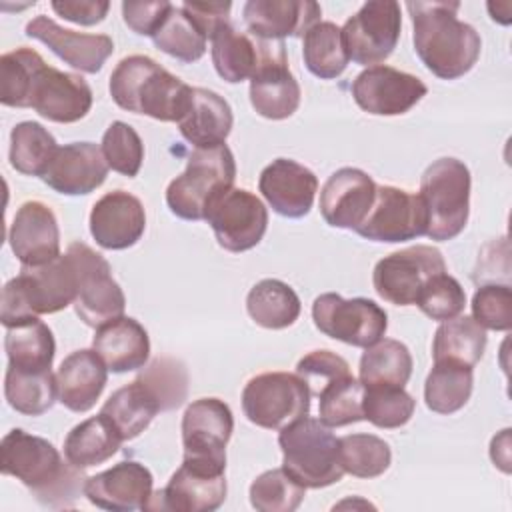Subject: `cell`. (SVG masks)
Wrapping results in <instances>:
<instances>
[{"label": "cell", "mask_w": 512, "mask_h": 512, "mask_svg": "<svg viewBox=\"0 0 512 512\" xmlns=\"http://www.w3.org/2000/svg\"><path fill=\"white\" fill-rule=\"evenodd\" d=\"M0 470L20 480L32 496L48 508H70L84 492L88 476L84 468L64 462L46 438L10 430L0 442Z\"/></svg>", "instance_id": "obj_1"}, {"label": "cell", "mask_w": 512, "mask_h": 512, "mask_svg": "<svg viewBox=\"0 0 512 512\" xmlns=\"http://www.w3.org/2000/svg\"><path fill=\"white\" fill-rule=\"evenodd\" d=\"M412 40L420 62L442 80L468 74L482 48L474 26L458 20L460 2H408Z\"/></svg>", "instance_id": "obj_2"}, {"label": "cell", "mask_w": 512, "mask_h": 512, "mask_svg": "<svg viewBox=\"0 0 512 512\" xmlns=\"http://www.w3.org/2000/svg\"><path fill=\"white\" fill-rule=\"evenodd\" d=\"M108 90L122 110L146 114L160 122H178L188 108L192 86L150 56L132 54L116 64Z\"/></svg>", "instance_id": "obj_3"}, {"label": "cell", "mask_w": 512, "mask_h": 512, "mask_svg": "<svg viewBox=\"0 0 512 512\" xmlns=\"http://www.w3.org/2000/svg\"><path fill=\"white\" fill-rule=\"evenodd\" d=\"M76 276L68 254L42 266H22L20 274L2 288L0 322L12 328L20 322L54 314L74 304Z\"/></svg>", "instance_id": "obj_4"}, {"label": "cell", "mask_w": 512, "mask_h": 512, "mask_svg": "<svg viewBox=\"0 0 512 512\" xmlns=\"http://www.w3.org/2000/svg\"><path fill=\"white\" fill-rule=\"evenodd\" d=\"M282 468L304 488H326L342 480L340 444L320 418L304 416L278 434Z\"/></svg>", "instance_id": "obj_5"}, {"label": "cell", "mask_w": 512, "mask_h": 512, "mask_svg": "<svg viewBox=\"0 0 512 512\" xmlns=\"http://www.w3.org/2000/svg\"><path fill=\"white\" fill-rule=\"evenodd\" d=\"M236 162L226 144L194 148L186 170L166 188L170 212L182 220H204L210 202L234 186Z\"/></svg>", "instance_id": "obj_6"}, {"label": "cell", "mask_w": 512, "mask_h": 512, "mask_svg": "<svg viewBox=\"0 0 512 512\" xmlns=\"http://www.w3.org/2000/svg\"><path fill=\"white\" fill-rule=\"evenodd\" d=\"M470 170L458 158L434 160L420 178V198L428 212L426 236L436 242L456 238L470 214Z\"/></svg>", "instance_id": "obj_7"}, {"label": "cell", "mask_w": 512, "mask_h": 512, "mask_svg": "<svg viewBox=\"0 0 512 512\" xmlns=\"http://www.w3.org/2000/svg\"><path fill=\"white\" fill-rule=\"evenodd\" d=\"M76 276L74 310L78 318L92 328H98L114 318L124 316L126 296L120 284L112 278L108 260L84 242H72L66 250Z\"/></svg>", "instance_id": "obj_8"}, {"label": "cell", "mask_w": 512, "mask_h": 512, "mask_svg": "<svg viewBox=\"0 0 512 512\" xmlns=\"http://www.w3.org/2000/svg\"><path fill=\"white\" fill-rule=\"evenodd\" d=\"M310 390L292 372H262L250 378L242 390L244 416L266 430H282L308 416Z\"/></svg>", "instance_id": "obj_9"}, {"label": "cell", "mask_w": 512, "mask_h": 512, "mask_svg": "<svg viewBox=\"0 0 512 512\" xmlns=\"http://www.w3.org/2000/svg\"><path fill=\"white\" fill-rule=\"evenodd\" d=\"M226 466L200 458L182 460L168 484L152 492L146 510L212 512L226 500Z\"/></svg>", "instance_id": "obj_10"}, {"label": "cell", "mask_w": 512, "mask_h": 512, "mask_svg": "<svg viewBox=\"0 0 512 512\" xmlns=\"http://www.w3.org/2000/svg\"><path fill=\"white\" fill-rule=\"evenodd\" d=\"M312 320L324 336L358 348L376 344L388 328V316L374 300H346L336 292L320 294L314 300Z\"/></svg>", "instance_id": "obj_11"}, {"label": "cell", "mask_w": 512, "mask_h": 512, "mask_svg": "<svg viewBox=\"0 0 512 512\" xmlns=\"http://www.w3.org/2000/svg\"><path fill=\"white\" fill-rule=\"evenodd\" d=\"M402 16L394 0H370L350 16L342 30L346 54L362 66H380L400 40Z\"/></svg>", "instance_id": "obj_12"}, {"label": "cell", "mask_w": 512, "mask_h": 512, "mask_svg": "<svg viewBox=\"0 0 512 512\" xmlns=\"http://www.w3.org/2000/svg\"><path fill=\"white\" fill-rule=\"evenodd\" d=\"M440 272H446L442 252L434 246L416 244L378 260L372 272V286L382 300L396 306H412L426 280Z\"/></svg>", "instance_id": "obj_13"}, {"label": "cell", "mask_w": 512, "mask_h": 512, "mask_svg": "<svg viewBox=\"0 0 512 512\" xmlns=\"http://www.w3.org/2000/svg\"><path fill=\"white\" fill-rule=\"evenodd\" d=\"M228 252H246L260 244L268 228V210L262 200L246 188H228L216 196L204 218Z\"/></svg>", "instance_id": "obj_14"}, {"label": "cell", "mask_w": 512, "mask_h": 512, "mask_svg": "<svg viewBox=\"0 0 512 512\" xmlns=\"http://www.w3.org/2000/svg\"><path fill=\"white\" fill-rule=\"evenodd\" d=\"M428 212L420 194L396 186H376V196L364 222L354 230L372 242H406L426 236Z\"/></svg>", "instance_id": "obj_15"}, {"label": "cell", "mask_w": 512, "mask_h": 512, "mask_svg": "<svg viewBox=\"0 0 512 512\" xmlns=\"http://www.w3.org/2000/svg\"><path fill=\"white\" fill-rule=\"evenodd\" d=\"M300 84L288 68L282 40H262V56L250 78V104L262 118L284 120L300 106Z\"/></svg>", "instance_id": "obj_16"}, {"label": "cell", "mask_w": 512, "mask_h": 512, "mask_svg": "<svg viewBox=\"0 0 512 512\" xmlns=\"http://www.w3.org/2000/svg\"><path fill=\"white\" fill-rule=\"evenodd\" d=\"M426 84L392 66H370L352 82L354 102L374 116H398L412 110L424 96Z\"/></svg>", "instance_id": "obj_17"}, {"label": "cell", "mask_w": 512, "mask_h": 512, "mask_svg": "<svg viewBox=\"0 0 512 512\" xmlns=\"http://www.w3.org/2000/svg\"><path fill=\"white\" fill-rule=\"evenodd\" d=\"M234 430L230 406L220 398H198L182 416V446L186 458L226 466V444Z\"/></svg>", "instance_id": "obj_18"}, {"label": "cell", "mask_w": 512, "mask_h": 512, "mask_svg": "<svg viewBox=\"0 0 512 512\" xmlns=\"http://www.w3.org/2000/svg\"><path fill=\"white\" fill-rule=\"evenodd\" d=\"M30 108L50 122L72 124L90 112L92 88L80 74L62 72L44 62L30 90Z\"/></svg>", "instance_id": "obj_19"}, {"label": "cell", "mask_w": 512, "mask_h": 512, "mask_svg": "<svg viewBox=\"0 0 512 512\" xmlns=\"http://www.w3.org/2000/svg\"><path fill=\"white\" fill-rule=\"evenodd\" d=\"M28 38L46 44L60 60H64L74 70L84 74H96L102 70L104 62L114 52V42L108 34H86L62 28L52 18L38 14L26 28Z\"/></svg>", "instance_id": "obj_20"}, {"label": "cell", "mask_w": 512, "mask_h": 512, "mask_svg": "<svg viewBox=\"0 0 512 512\" xmlns=\"http://www.w3.org/2000/svg\"><path fill=\"white\" fill-rule=\"evenodd\" d=\"M376 184L360 168L344 166L328 176L320 190V214L332 228L356 230L372 208Z\"/></svg>", "instance_id": "obj_21"}, {"label": "cell", "mask_w": 512, "mask_h": 512, "mask_svg": "<svg viewBox=\"0 0 512 512\" xmlns=\"http://www.w3.org/2000/svg\"><path fill=\"white\" fill-rule=\"evenodd\" d=\"M152 486L154 476L144 464L136 460H124L104 472L90 476L84 486V496L90 504L102 510H146V504L152 496Z\"/></svg>", "instance_id": "obj_22"}, {"label": "cell", "mask_w": 512, "mask_h": 512, "mask_svg": "<svg viewBox=\"0 0 512 512\" xmlns=\"http://www.w3.org/2000/svg\"><path fill=\"white\" fill-rule=\"evenodd\" d=\"M8 242L22 266H42L60 256V228L52 208L40 200L24 202L10 224Z\"/></svg>", "instance_id": "obj_23"}, {"label": "cell", "mask_w": 512, "mask_h": 512, "mask_svg": "<svg viewBox=\"0 0 512 512\" xmlns=\"http://www.w3.org/2000/svg\"><path fill=\"white\" fill-rule=\"evenodd\" d=\"M108 164L102 148L94 142H70L58 146L42 182L64 196H82L104 184Z\"/></svg>", "instance_id": "obj_24"}, {"label": "cell", "mask_w": 512, "mask_h": 512, "mask_svg": "<svg viewBox=\"0 0 512 512\" xmlns=\"http://www.w3.org/2000/svg\"><path fill=\"white\" fill-rule=\"evenodd\" d=\"M146 230L142 202L126 192L112 190L94 202L90 212V234L106 250H126L134 246Z\"/></svg>", "instance_id": "obj_25"}, {"label": "cell", "mask_w": 512, "mask_h": 512, "mask_svg": "<svg viewBox=\"0 0 512 512\" xmlns=\"http://www.w3.org/2000/svg\"><path fill=\"white\" fill-rule=\"evenodd\" d=\"M258 190L280 216L302 218L312 210L318 178L296 160L276 158L260 172Z\"/></svg>", "instance_id": "obj_26"}, {"label": "cell", "mask_w": 512, "mask_h": 512, "mask_svg": "<svg viewBox=\"0 0 512 512\" xmlns=\"http://www.w3.org/2000/svg\"><path fill=\"white\" fill-rule=\"evenodd\" d=\"M248 32L260 40L304 36L320 22L322 8L312 0H248L242 8Z\"/></svg>", "instance_id": "obj_27"}, {"label": "cell", "mask_w": 512, "mask_h": 512, "mask_svg": "<svg viewBox=\"0 0 512 512\" xmlns=\"http://www.w3.org/2000/svg\"><path fill=\"white\" fill-rule=\"evenodd\" d=\"M108 382V368L96 350H74L56 372L58 402L72 412H88Z\"/></svg>", "instance_id": "obj_28"}, {"label": "cell", "mask_w": 512, "mask_h": 512, "mask_svg": "<svg viewBox=\"0 0 512 512\" xmlns=\"http://www.w3.org/2000/svg\"><path fill=\"white\" fill-rule=\"evenodd\" d=\"M92 348L110 372L124 374L144 368L150 356V338L138 320L120 316L96 328Z\"/></svg>", "instance_id": "obj_29"}, {"label": "cell", "mask_w": 512, "mask_h": 512, "mask_svg": "<svg viewBox=\"0 0 512 512\" xmlns=\"http://www.w3.org/2000/svg\"><path fill=\"white\" fill-rule=\"evenodd\" d=\"M194 148H214L226 142L234 116L230 104L214 90L192 88L184 116L176 122Z\"/></svg>", "instance_id": "obj_30"}, {"label": "cell", "mask_w": 512, "mask_h": 512, "mask_svg": "<svg viewBox=\"0 0 512 512\" xmlns=\"http://www.w3.org/2000/svg\"><path fill=\"white\" fill-rule=\"evenodd\" d=\"M212 40V64L218 76L230 84L252 78L260 56L262 40L236 30L230 22L220 26Z\"/></svg>", "instance_id": "obj_31"}, {"label": "cell", "mask_w": 512, "mask_h": 512, "mask_svg": "<svg viewBox=\"0 0 512 512\" xmlns=\"http://www.w3.org/2000/svg\"><path fill=\"white\" fill-rule=\"evenodd\" d=\"M158 412V402L138 378L118 388L100 408V414L114 426L122 442L140 436Z\"/></svg>", "instance_id": "obj_32"}, {"label": "cell", "mask_w": 512, "mask_h": 512, "mask_svg": "<svg viewBox=\"0 0 512 512\" xmlns=\"http://www.w3.org/2000/svg\"><path fill=\"white\" fill-rule=\"evenodd\" d=\"M486 330L472 316L444 320L432 342L434 362H450L474 368L486 350Z\"/></svg>", "instance_id": "obj_33"}, {"label": "cell", "mask_w": 512, "mask_h": 512, "mask_svg": "<svg viewBox=\"0 0 512 512\" xmlns=\"http://www.w3.org/2000/svg\"><path fill=\"white\" fill-rule=\"evenodd\" d=\"M4 350L8 366L26 372H44L52 368L56 342L52 330L38 318L6 328Z\"/></svg>", "instance_id": "obj_34"}, {"label": "cell", "mask_w": 512, "mask_h": 512, "mask_svg": "<svg viewBox=\"0 0 512 512\" xmlns=\"http://www.w3.org/2000/svg\"><path fill=\"white\" fill-rule=\"evenodd\" d=\"M300 298L294 288L276 278L256 282L246 296V310L250 318L268 330H282L292 326L300 316Z\"/></svg>", "instance_id": "obj_35"}, {"label": "cell", "mask_w": 512, "mask_h": 512, "mask_svg": "<svg viewBox=\"0 0 512 512\" xmlns=\"http://www.w3.org/2000/svg\"><path fill=\"white\" fill-rule=\"evenodd\" d=\"M122 444L114 426L102 416L76 424L64 438V458L78 468H92L110 460Z\"/></svg>", "instance_id": "obj_36"}, {"label": "cell", "mask_w": 512, "mask_h": 512, "mask_svg": "<svg viewBox=\"0 0 512 512\" xmlns=\"http://www.w3.org/2000/svg\"><path fill=\"white\" fill-rule=\"evenodd\" d=\"M412 354L406 344L380 338L360 358V382L368 386H406L412 376Z\"/></svg>", "instance_id": "obj_37"}, {"label": "cell", "mask_w": 512, "mask_h": 512, "mask_svg": "<svg viewBox=\"0 0 512 512\" xmlns=\"http://www.w3.org/2000/svg\"><path fill=\"white\" fill-rule=\"evenodd\" d=\"M4 396L12 410L26 416L48 412L58 398L56 374L52 370L26 372L8 366L4 376Z\"/></svg>", "instance_id": "obj_38"}, {"label": "cell", "mask_w": 512, "mask_h": 512, "mask_svg": "<svg viewBox=\"0 0 512 512\" xmlns=\"http://www.w3.org/2000/svg\"><path fill=\"white\" fill-rule=\"evenodd\" d=\"M302 58L306 68L320 80L338 78L348 66V54L342 40V30L334 22L320 20L314 24L302 42Z\"/></svg>", "instance_id": "obj_39"}, {"label": "cell", "mask_w": 512, "mask_h": 512, "mask_svg": "<svg viewBox=\"0 0 512 512\" xmlns=\"http://www.w3.org/2000/svg\"><path fill=\"white\" fill-rule=\"evenodd\" d=\"M474 386V374L468 366L434 362L424 382V402L436 414H454L466 406Z\"/></svg>", "instance_id": "obj_40"}, {"label": "cell", "mask_w": 512, "mask_h": 512, "mask_svg": "<svg viewBox=\"0 0 512 512\" xmlns=\"http://www.w3.org/2000/svg\"><path fill=\"white\" fill-rule=\"evenodd\" d=\"M58 144L40 122H20L10 132V166L24 176H40L52 162Z\"/></svg>", "instance_id": "obj_41"}, {"label": "cell", "mask_w": 512, "mask_h": 512, "mask_svg": "<svg viewBox=\"0 0 512 512\" xmlns=\"http://www.w3.org/2000/svg\"><path fill=\"white\" fill-rule=\"evenodd\" d=\"M44 58L26 46L0 56V102L10 108H30V90Z\"/></svg>", "instance_id": "obj_42"}, {"label": "cell", "mask_w": 512, "mask_h": 512, "mask_svg": "<svg viewBox=\"0 0 512 512\" xmlns=\"http://www.w3.org/2000/svg\"><path fill=\"white\" fill-rule=\"evenodd\" d=\"M206 40L208 38L194 24V20L182 10V6H172L166 20L158 28V32L152 36V42L156 44L158 50H162L164 54L184 64H192L204 56Z\"/></svg>", "instance_id": "obj_43"}, {"label": "cell", "mask_w": 512, "mask_h": 512, "mask_svg": "<svg viewBox=\"0 0 512 512\" xmlns=\"http://www.w3.org/2000/svg\"><path fill=\"white\" fill-rule=\"evenodd\" d=\"M338 444L344 472L356 478H376L384 474L392 462L388 442L374 434H348L338 438Z\"/></svg>", "instance_id": "obj_44"}, {"label": "cell", "mask_w": 512, "mask_h": 512, "mask_svg": "<svg viewBox=\"0 0 512 512\" xmlns=\"http://www.w3.org/2000/svg\"><path fill=\"white\" fill-rule=\"evenodd\" d=\"M318 398V416L330 428H340L364 420V384L352 374L330 382L318 394Z\"/></svg>", "instance_id": "obj_45"}, {"label": "cell", "mask_w": 512, "mask_h": 512, "mask_svg": "<svg viewBox=\"0 0 512 512\" xmlns=\"http://www.w3.org/2000/svg\"><path fill=\"white\" fill-rule=\"evenodd\" d=\"M138 380L154 396L160 412L178 408L188 396V370L180 360L170 356L152 360L138 374Z\"/></svg>", "instance_id": "obj_46"}, {"label": "cell", "mask_w": 512, "mask_h": 512, "mask_svg": "<svg viewBox=\"0 0 512 512\" xmlns=\"http://www.w3.org/2000/svg\"><path fill=\"white\" fill-rule=\"evenodd\" d=\"M304 496L306 488L284 468L266 470L250 484V504L258 512H294Z\"/></svg>", "instance_id": "obj_47"}, {"label": "cell", "mask_w": 512, "mask_h": 512, "mask_svg": "<svg viewBox=\"0 0 512 512\" xmlns=\"http://www.w3.org/2000/svg\"><path fill=\"white\" fill-rule=\"evenodd\" d=\"M362 408L364 420L376 428L394 430L412 418L416 400L402 386H368Z\"/></svg>", "instance_id": "obj_48"}, {"label": "cell", "mask_w": 512, "mask_h": 512, "mask_svg": "<svg viewBox=\"0 0 512 512\" xmlns=\"http://www.w3.org/2000/svg\"><path fill=\"white\" fill-rule=\"evenodd\" d=\"M100 148L108 168H112L114 172L128 178L140 172V166L144 160V144L138 132L130 124L122 120H114L106 128Z\"/></svg>", "instance_id": "obj_49"}, {"label": "cell", "mask_w": 512, "mask_h": 512, "mask_svg": "<svg viewBox=\"0 0 512 512\" xmlns=\"http://www.w3.org/2000/svg\"><path fill=\"white\" fill-rule=\"evenodd\" d=\"M416 306L428 318L444 322L462 314L466 306V292L454 276L440 272L426 280L416 298Z\"/></svg>", "instance_id": "obj_50"}, {"label": "cell", "mask_w": 512, "mask_h": 512, "mask_svg": "<svg viewBox=\"0 0 512 512\" xmlns=\"http://www.w3.org/2000/svg\"><path fill=\"white\" fill-rule=\"evenodd\" d=\"M472 318L484 330L512 328V290L508 284H482L472 296Z\"/></svg>", "instance_id": "obj_51"}, {"label": "cell", "mask_w": 512, "mask_h": 512, "mask_svg": "<svg viewBox=\"0 0 512 512\" xmlns=\"http://www.w3.org/2000/svg\"><path fill=\"white\" fill-rule=\"evenodd\" d=\"M296 374L306 382L310 396H316L334 380L350 374L348 362L332 350H312L296 364Z\"/></svg>", "instance_id": "obj_52"}, {"label": "cell", "mask_w": 512, "mask_h": 512, "mask_svg": "<svg viewBox=\"0 0 512 512\" xmlns=\"http://www.w3.org/2000/svg\"><path fill=\"white\" fill-rule=\"evenodd\" d=\"M174 4L166 0H154V2H122V18L124 24L140 34V36H154L166 16L170 14Z\"/></svg>", "instance_id": "obj_53"}, {"label": "cell", "mask_w": 512, "mask_h": 512, "mask_svg": "<svg viewBox=\"0 0 512 512\" xmlns=\"http://www.w3.org/2000/svg\"><path fill=\"white\" fill-rule=\"evenodd\" d=\"M52 10L58 16H62L64 20H70L74 24L94 26L106 18V14L110 10V2H106V0H52Z\"/></svg>", "instance_id": "obj_54"}, {"label": "cell", "mask_w": 512, "mask_h": 512, "mask_svg": "<svg viewBox=\"0 0 512 512\" xmlns=\"http://www.w3.org/2000/svg\"><path fill=\"white\" fill-rule=\"evenodd\" d=\"M182 10L194 20L206 38H212L216 30L230 22V2H184Z\"/></svg>", "instance_id": "obj_55"}, {"label": "cell", "mask_w": 512, "mask_h": 512, "mask_svg": "<svg viewBox=\"0 0 512 512\" xmlns=\"http://www.w3.org/2000/svg\"><path fill=\"white\" fill-rule=\"evenodd\" d=\"M490 458L502 472H510V428H504L490 442Z\"/></svg>", "instance_id": "obj_56"}]
</instances>
